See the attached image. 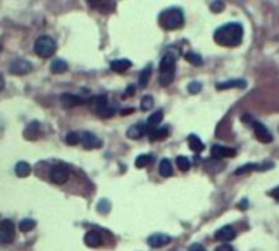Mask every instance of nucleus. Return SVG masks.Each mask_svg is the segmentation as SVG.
<instances>
[{"label": "nucleus", "instance_id": "12", "mask_svg": "<svg viewBox=\"0 0 279 251\" xmlns=\"http://www.w3.org/2000/svg\"><path fill=\"white\" fill-rule=\"evenodd\" d=\"M171 242V238L168 235H163V233H155V235H150L147 238V243L150 245L152 248H160L163 245H168Z\"/></svg>", "mask_w": 279, "mask_h": 251}, {"label": "nucleus", "instance_id": "8", "mask_svg": "<svg viewBox=\"0 0 279 251\" xmlns=\"http://www.w3.org/2000/svg\"><path fill=\"white\" fill-rule=\"evenodd\" d=\"M80 143H83L85 148H100L101 141L92 132H80Z\"/></svg>", "mask_w": 279, "mask_h": 251}, {"label": "nucleus", "instance_id": "25", "mask_svg": "<svg viewBox=\"0 0 279 251\" xmlns=\"http://www.w3.org/2000/svg\"><path fill=\"white\" fill-rule=\"evenodd\" d=\"M67 71V62L62 61V59H57L51 64V72L52 73H64Z\"/></svg>", "mask_w": 279, "mask_h": 251}, {"label": "nucleus", "instance_id": "40", "mask_svg": "<svg viewBox=\"0 0 279 251\" xmlns=\"http://www.w3.org/2000/svg\"><path fill=\"white\" fill-rule=\"evenodd\" d=\"M190 251H206V248L202 247V245H199V243H195V245H191V247H190Z\"/></svg>", "mask_w": 279, "mask_h": 251}, {"label": "nucleus", "instance_id": "17", "mask_svg": "<svg viewBox=\"0 0 279 251\" xmlns=\"http://www.w3.org/2000/svg\"><path fill=\"white\" fill-rule=\"evenodd\" d=\"M168 132H170V129L167 126H165V127H155V129L149 131V137H150V141H162V139H165L168 136Z\"/></svg>", "mask_w": 279, "mask_h": 251}, {"label": "nucleus", "instance_id": "11", "mask_svg": "<svg viewBox=\"0 0 279 251\" xmlns=\"http://www.w3.org/2000/svg\"><path fill=\"white\" fill-rule=\"evenodd\" d=\"M235 230H234V227H230V225H224L222 228H219V230L216 232V240H219V242H225V243H229L230 240H234L235 238Z\"/></svg>", "mask_w": 279, "mask_h": 251}, {"label": "nucleus", "instance_id": "28", "mask_svg": "<svg viewBox=\"0 0 279 251\" xmlns=\"http://www.w3.org/2000/svg\"><path fill=\"white\" fill-rule=\"evenodd\" d=\"M150 162H152V155H149V153L139 155V157L136 158V167L137 168H144V167H147Z\"/></svg>", "mask_w": 279, "mask_h": 251}, {"label": "nucleus", "instance_id": "10", "mask_svg": "<svg viewBox=\"0 0 279 251\" xmlns=\"http://www.w3.org/2000/svg\"><path fill=\"white\" fill-rule=\"evenodd\" d=\"M83 242H85L87 247L96 248V247H100V245L103 243V235H101L100 232H96V230H88L87 233H85Z\"/></svg>", "mask_w": 279, "mask_h": 251}, {"label": "nucleus", "instance_id": "32", "mask_svg": "<svg viewBox=\"0 0 279 251\" xmlns=\"http://www.w3.org/2000/svg\"><path fill=\"white\" fill-rule=\"evenodd\" d=\"M110 207H111V202L108 199H101L98 202V206H96V209H98L100 214H108L110 212Z\"/></svg>", "mask_w": 279, "mask_h": 251}, {"label": "nucleus", "instance_id": "30", "mask_svg": "<svg viewBox=\"0 0 279 251\" xmlns=\"http://www.w3.org/2000/svg\"><path fill=\"white\" fill-rule=\"evenodd\" d=\"M176 165H178V168L181 170V172H188V170L191 168V162H190V158L183 157V155H180V157L176 158Z\"/></svg>", "mask_w": 279, "mask_h": 251}, {"label": "nucleus", "instance_id": "42", "mask_svg": "<svg viewBox=\"0 0 279 251\" xmlns=\"http://www.w3.org/2000/svg\"><path fill=\"white\" fill-rule=\"evenodd\" d=\"M3 88H5V80H3L2 75H0V92H2Z\"/></svg>", "mask_w": 279, "mask_h": 251}, {"label": "nucleus", "instance_id": "34", "mask_svg": "<svg viewBox=\"0 0 279 251\" xmlns=\"http://www.w3.org/2000/svg\"><path fill=\"white\" fill-rule=\"evenodd\" d=\"M152 106H154V98L149 97V95L141 100V109L142 111H149L150 108H152Z\"/></svg>", "mask_w": 279, "mask_h": 251}, {"label": "nucleus", "instance_id": "38", "mask_svg": "<svg viewBox=\"0 0 279 251\" xmlns=\"http://www.w3.org/2000/svg\"><path fill=\"white\" fill-rule=\"evenodd\" d=\"M270 196L273 197V199L279 201V186H276V188H273V189L270 191Z\"/></svg>", "mask_w": 279, "mask_h": 251}, {"label": "nucleus", "instance_id": "36", "mask_svg": "<svg viewBox=\"0 0 279 251\" xmlns=\"http://www.w3.org/2000/svg\"><path fill=\"white\" fill-rule=\"evenodd\" d=\"M15 235H7V233H0V243H10L13 242Z\"/></svg>", "mask_w": 279, "mask_h": 251}, {"label": "nucleus", "instance_id": "13", "mask_svg": "<svg viewBox=\"0 0 279 251\" xmlns=\"http://www.w3.org/2000/svg\"><path fill=\"white\" fill-rule=\"evenodd\" d=\"M61 103H62L64 108H72V106H77V105L85 103V100L77 97V95L66 93V95H62V97H61Z\"/></svg>", "mask_w": 279, "mask_h": 251}, {"label": "nucleus", "instance_id": "20", "mask_svg": "<svg viewBox=\"0 0 279 251\" xmlns=\"http://www.w3.org/2000/svg\"><path fill=\"white\" fill-rule=\"evenodd\" d=\"M159 173L163 176V178H168V176L173 175V167H171V162L168 158H163L159 165Z\"/></svg>", "mask_w": 279, "mask_h": 251}, {"label": "nucleus", "instance_id": "29", "mask_svg": "<svg viewBox=\"0 0 279 251\" xmlns=\"http://www.w3.org/2000/svg\"><path fill=\"white\" fill-rule=\"evenodd\" d=\"M35 227H36V222L33 220V218H23V220L20 222V230L21 232H31Z\"/></svg>", "mask_w": 279, "mask_h": 251}, {"label": "nucleus", "instance_id": "35", "mask_svg": "<svg viewBox=\"0 0 279 251\" xmlns=\"http://www.w3.org/2000/svg\"><path fill=\"white\" fill-rule=\"evenodd\" d=\"M201 88H202V85H201L199 82H191L190 85H188V92H190L191 95L199 93V92H201Z\"/></svg>", "mask_w": 279, "mask_h": 251}, {"label": "nucleus", "instance_id": "41", "mask_svg": "<svg viewBox=\"0 0 279 251\" xmlns=\"http://www.w3.org/2000/svg\"><path fill=\"white\" fill-rule=\"evenodd\" d=\"M134 90H136V87H134V85H131V87H127V90H126V95H124V97H129V95H131V97H132V95H134Z\"/></svg>", "mask_w": 279, "mask_h": 251}, {"label": "nucleus", "instance_id": "22", "mask_svg": "<svg viewBox=\"0 0 279 251\" xmlns=\"http://www.w3.org/2000/svg\"><path fill=\"white\" fill-rule=\"evenodd\" d=\"M15 173H17V176H20V178H26V176L31 173V165L26 162H18L17 167H15Z\"/></svg>", "mask_w": 279, "mask_h": 251}, {"label": "nucleus", "instance_id": "24", "mask_svg": "<svg viewBox=\"0 0 279 251\" xmlns=\"http://www.w3.org/2000/svg\"><path fill=\"white\" fill-rule=\"evenodd\" d=\"M150 75H152V66H147L144 71L141 72V75H139V87H147L149 80H150Z\"/></svg>", "mask_w": 279, "mask_h": 251}, {"label": "nucleus", "instance_id": "23", "mask_svg": "<svg viewBox=\"0 0 279 251\" xmlns=\"http://www.w3.org/2000/svg\"><path fill=\"white\" fill-rule=\"evenodd\" d=\"M96 114L108 119V117H113L116 114V108H113L111 105H106V106H101V108H96Z\"/></svg>", "mask_w": 279, "mask_h": 251}, {"label": "nucleus", "instance_id": "16", "mask_svg": "<svg viewBox=\"0 0 279 251\" xmlns=\"http://www.w3.org/2000/svg\"><path fill=\"white\" fill-rule=\"evenodd\" d=\"M129 67H131V61H127V59H118V61L111 62V71L118 73L126 72Z\"/></svg>", "mask_w": 279, "mask_h": 251}, {"label": "nucleus", "instance_id": "9", "mask_svg": "<svg viewBox=\"0 0 279 251\" xmlns=\"http://www.w3.org/2000/svg\"><path fill=\"white\" fill-rule=\"evenodd\" d=\"M211 155L214 158H234L237 152L234 148H229V147H224V145H212L211 148Z\"/></svg>", "mask_w": 279, "mask_h": 251}, {"label": "nucleus", "instance_id": "37", "mask_svg": "<svg viewBox=\"0 0 279 251\" xmlns=\"http://www.w3.org/2000/svg\"><path fill=\"white\" fill-rule=\"evenodd\" d=\"M211 10L212 12H221V10H224V3L222 2H216V3H211Z\"/></svg>", "mask_w": 279, "mask_h": 251}, {"label": "nucleus", "instance_id": "4", "mask_svg": "<svg viewBox=\"0 0 279 251\" xmlns=\"http://www.w3.org/2000/svg\"><path fill=\"white\" fill-rule=\"evenodd\" d=\"M56 49H57V44L51 36H40V38L35 41V52L40 57H44V59L51 57L56 52Z\"/></svg>", "mask_w": 279, "mask_h": 251}, {"label": "nucleus", "instance_id": "33", "mask_svg": "<svg viewBox=\"0 0 279 251\" xmlns=\"http://www.w3.org/2000/svg\"><path fill=\"white\" fill-rule=\"evenodd\" d=\"M67 143H71V145H77V143H80V132H69L67 137H66Z\"/></svg>", "mask_w": 279, "mask_h": 251}, {"label": "nucleus", "instance_id": "15", "mask_svg": "<svg viewBox=\"0 0 279 251\" xmlns=\"http://www.w3.org/2000/svg\"><path fill=\"white\" fill-rule=\"evenodd\" d=\"M23 137L28 139V141H36V139L40 137V122L31 121L30 124L26 126V129L23 132Z\"/></svg>", "mask_w": 279, "mask_h": 251}, {"label": "nucleus", "instance_id": "39", "mask_svg": "<svg viewBox=\"0 0 279 251\" xmlns=\"http://www.w3.org/2000/svg\"><path fill=\"white\" fill-rule=\"evenodd\" d=\"M216 251H234V248L230 247L229 243H224V245H221V247H217Z\"/></svg>", "mask_w": 279, "mask_h": 251}, {"label": "nucleus", "instance_id": "26", "mask_svg": "<svg viewBox=\"0 0 279 251\" xmlns=\"http://www.w3.org/2000/svg\"><path fill=\"white\" fill-rule=\"evenodd\" d=\"M0 233H7V235H15V227L13 222L5 218V220L0 222Z\"/></svg>", "mask_w": 279, "mask_h": 251}, {"label": "nucleus", "instance_id": "6", "mask_svg": "<svg viewBox=\"0 0 279 251\" xmlns=\"http://www.w3.org/2000/svg\"><path fill=\"white\" fill-rule=\"evenodd\" d=\"M251 127H253L255 137L258 139L260 142H263V143H270V142H273L271 132L268 131V127H266L265 124H261V122H258V121H253V122H251Z\"/></svg>", "mask_w": 279, "mask_h": 251}, {"label": "nucleus", "instance_id": "1", "mask_svg": "<svg viewBox=\"0 0 279 251\" xmlns=\"http://www.w3.org/2000/svg\"><path fill=\"white\" fill-rule=\"evenodd\" d=\"M214 41L224 47H237L243 41V28L240 23L222 25L214 31Z\"/></svg>", "mask_w": 279, "mask_h": 251}, {"label": "nucleus", "instance_id": "19", "mask_svg": "<svg viewBox=\"0 0 279 251\" xmlns=\"http://www.w3.org/2000/svg\"><path fill=\"white\" fill-rule=\"evenodd\" d=\"M144 134H146V126H142V124L131 126L126 132V136L129 139H141Z\"/></svg>", "mask_w": 279, "mask_h": 251}, {"label": "nucleus", "instance_id": "21", "mask_svg": "<svg viewBox=\"0 0 279 251\" xmlns=\"http://www.w3.org/2000/svg\"><path fill=\"white\" fill-rule=\"evenodd\" d=\"M162 119H163V111H155V113L147 119V127H149L150 131L155 129V127H157L160 122H162Z\"/></svg>", "mask_w": 279, "mask_h": 251}, {"label": "nucleus", "instance_id": "31", "mask_svg": "<svg viewBox=\"0 0 279 251\" xmlns=\"http://www.w3.org/2000/svg\"><path fill=\"white\" fill-rule=\"evenodd\" d=\"M263 168L261 165H256V163H248V165H243V167H240L237 172H235V175H242V173H246L250 172V170H260Z\"/></svg>", "mask_w": 279, "mask_h": 251}, {"label": "nucleus", "instance_id": "3", "mask_svg": "<svg viewBox=\"0 0 279 251\" xmlns=\"http://www.w3.org/2000/svg\"><path fill=\"white\" fill-rule=\"evenodd\" d=\"M175 61H176V56L171 54V52H167V54L163 56L162 61H160L159 82L162 87H168V85L173 82V78H175Z\"/></svg>", "mask_w": 279, "mask_h": 251}, {"label": "nucleus", "instance_id": "14", "mask_svg": "<svg viewBox=\"0 0 279 251\" xmlns=\"http://www.w3.org/2000/svg\"><path fill=\"white\" fill-rule=\"evenodd\" d=\"M246 87V82L242 78H232V80H227V82H219L216 85L217 90H227V88H245Z\"/></svg>", "mask_w": 279, "mask_h": 251}, {"label": "nucleus", "instance_id": "18", "mask_svg": "<svg viewBox=\"0 0 279 251\" xmlns=\"http://www.w3.org/2000/svg\"><path fill=\"white\" fill-rule=\"evenodd\" d=\"M188 145H190V148L193 152H196V153H199L201 150H204V143L201 142V139L195 136V134H191V136H188Z\"/></svg>", "mask_w": 279, "mask_h": 251}, {"label": "nucleus", "instance_id": "7", "mask_svg": "<svg viewBox=\"0 0 279 251\" xmlns=\"http://www.w3.org/2000/svg\"><path fill=\"white\" fill-rule=\"evenodd\" d=\"M69 179V168L66 165H56L51 170V181L56 184H64Z\"/></svg>", "mask_w": 279, "mask_h": 251}, {"label": "nucleus", "instance_id": "2", "mask_svg": "<svg viewBox=\"0 0 279 251\" xmlns=\"http://www.w3.org/2000/svg\"><path fill=\"white\" fill-rule=\"evenodd\" d=\"M159 21H160V25H162V28H165V30H178L185 23L183 10L176 8V7L165 10V12H162V15H160Z\"/></svg>", "mask_w": 279, "mask_h": 251}, {"label": "nucleus", "instance_id": "5", "mask_svg": "<svg viewBox=\"0 0 279 251\" xmlns=\"http://www.w3.org/2000/svg\"><path fill=\"white\" fill-rule=\"evenodd\" d=\"M31 71H33V66L25 59H17V61L10 64V73H13V75H26Z\"/></svg>", "mask_w": 279, "mask_h": 251}, {"label": "nucleus", "instance_id": "27", "mask_svg": "<svg viewBox=\"0 0 279 251\" xmlns=\"http://www.w3.org/2000/svg\"><path fill=\"white\" fill-rule=\"evenodd\" d=\"M185 59L188 62H191L193 66H196V67H199V66H202V57L199 56V54H196V52H186L185 54Z\"/></svg>", "mask_w": 279, "mask_h": 251}]
</instances>
